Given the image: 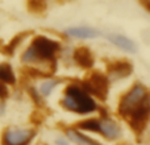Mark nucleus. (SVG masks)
<instances>
[{
	"instance_id": "f257e3e1",
	"label": "nucleus",
	"mask_w": 150,
	"mask_h": 145,
	"mask_svg": "<svg viewBox=\"0 0 150 145\" xmlns=\"http://www.w3.org/2000/svg\"><path fill=\"white\" fill-rule=\"evenodd\" d=\"M61 50L62 44L58 40L46 34H37L21 53L20 60L23 65L30 69L33 75H40L41 78L49 77L44 69H49L55 65Z\"/></svg>"
},
{
	"instance_id": "f03ea898",
	"label": "nucleus",
	"mask_w": 150,
	"mask_h": 145,
	"mask_svg": "<svg viewBox=\"0 0 150 145\" xmlns=\"http://www.w3.org/2000/svg\"><path fill=\"white\" fill-rule=\"evenodd\" d=\"M59 104L65 111L79 116H90L100 112L98 99L86 91L80 82H69L65 86Z\"/></svg>"
},
{
	"instance_id": "7ed1b4c3",
	"label": "nucleus",
	"mask_w": 150,
	"mask_h": 145,
	"mask_svg": "<svg viewBox=\"0 0 150 145\" xmlns=\"http://www.w3.org/2000/svg\"><path fill=\"white\" fill-rule=\"evenodd\" d=\"M150 91L145 85L137 82L130 86L129 90H127L121 95L117 104V114L121 119L127 120L136 109L142 107L149 102Z\"/></svg>"
},
{
	"instance_id": "20e7f679",
	"label": "nucleus",
	"mask_w": 150,
	"mask_h": 145,
	"mask_svg": "<svg viewBox=\"0 0 150 145\" xmlns=\"http://www.w3.org/2000/svg\"><path fill=\"white\" fill-rule=\"evenodd\" d=\"M37 131L28 125H8L1 133V145H30Z\"/></svg>"
},
{
	"instance_id": "39448f33",
	"label": "nucleus",
	"mask_w": 150,
	"mask_h": 145,
	"mask_svg": "<svg viewBox=\"0 0 150 145\" xmlns=\"http://www.w3.org/2000/svg\"><path fill=\"white\" fill-rule=\"evenodd\" d=\"M80 83L84 87V90L88 91L93 98H96L98 100H104L108 95L111 80H109L108 75L104 74V72L91 71L88 77Z\"/></svg>"
},
{
	"instance_id": "423d86ee",
	"label": "nucleus",
	"mask_w": 150,
	"mask_h": 145,
	"mask_svg": "<svg viewBox=\"0 0 150 145\" xmlns=\"http://www.w3.org/2000/svg\"><path fill=\"white\" fill-rule=\"evenodd\" d=\"M99 129L98 135L107 141H117L122 136V128L116 119L111 117L105 112H99L98 116Z\"/></svg>"
},
{
	"instance_id": "0eeeda50",
	"label": "nucleus",
	"mask_w": 150,
	"mask_h": 145,
	"mask_svg": "<svg viewBox=\"0 0 150 145\" xmlns=\"http://www.w3.org/2000/svg\"><path fill=\"white\" fill-rule=\"evenodd\" d=\"M67 38L78 40V41H87V40H95L101 36V32L99 29L90 25H73L63 31Z\"/></svg>"
},
{
	"instance_id": "6e6552de",
	"label": "nucleus",
	"mask_w": 150,
	"mask_h": 145,
	"mask_svg": "<svg viewBox=\"0 0 150 145\" xmlns=\"http://www.w3.org/2000/svg\"><path fill=\"white\" fill-rule=\"evenodd\" d=\"M105 38L111 42L113 46H116L119 50L128 54H134L138 52V46L130 37L125 36L122 33H117V32H111V33L105 34Z\"/></svg>"
},
{
	"instance_id": "1a4fd4ad",
	"label": "nucleus",
	"mask_w": 150,
	"mask_h": 145,
	"mask_svg": "<svg viewBox=\"0 0 150 145\" xmlns=\"http://www.w3.org/2000/svg\"><path fill=\"white\" fill-rule=\"evenodd\" d=\"M133 71V65L127 60H119L113 61L112 63L108 65L105 74L108 75L109 80H120L124 78L129 77Z\"/></svg>"
},
{
	"instance_id": "9d476101",
	"label": "nucleus",
	"mask_w": 150,
	"mask_h": 145,
	"mask_svg": "<svg viewBox=\"0 0 150 145\" xmlns=\"http://www.w3.org/2000/svg\"><path fill=\"white\" fill-rule=\"evenodd\" d=\"M73 61L74 63L80 69L84 70H90L95 65V55L91 52L90 48L87 46H78L73 50Z\"/></svg>"
},
{
	"instance_id": "9b49d317",
	"label": "nucleus",
	"mask_w": 150,
	"mask_h": 145,
	"mask_svg": "<svg viewBox=\"0 0 150 145\" xmlns=\"http://www.w3.org/2000/svg\"><path fill=\"white\" fill-rule=\"evenodd\" d=\"M63 135L67 137V140L70 143L75 145H103L100 141H98L96 139L91 137L88 133H84L82 131H79L76 127H67L65 128V133Z\"/></svg>"
},
{
	"instance_id": "f8f14e48",
	"label": "nucleus",
	"mask_w": 150,
	"mask_h": 145,
	"mask_svg": "<svg viewBox=\"0 0 150 145\" xmlns=\"http://www.w3.org/2000/svg\"><path fill=\"white\" fill-rule=\"evenodd\" d=\"M61 85V79L59 78H55V77H44L37 86H34L38 92V95L41 96L42 100H45L46 98H49L53 92L55 91V88Z\"/></svg>"
},
{
	"instance_id": "ddd939ff",
	"label": "nucleus",
	"mask_w": 150,
	"mask_h": 145,
	"mask_svg": "<svg viewBox=\"0 0 150 145\" xmlns=\"http://www.w3.org/2000/svg\"><path fill=\"white\" fill-rule=\"evenodd\" d=\"M0 82L7 86H15L17 83V77H16V72L11 63H0Z\"/></svg>"
},
{
	"instance_id": "4468645a",
	"label": "nucleus",
	"mask_w": 150,
	"mask_h": 145,
	"mask_svg": "<svg viewBox=\"0 0 150 145\" xmlns=\"http://www.w3.org/2000/svg\"><path fill=\"white\" fill-rule=\"evenodd\" d=\"M75 127L84 133H96V135H98V129H99L98 116L87 117V119L80 120V122H78L76 124H75Z\"/></svg>"
},
{
	"instance_id": "2eb2a0df",
	"label": "nucleus",
	"mask_w": 150,
	"mask_h": 145,
	"mask_svg": "<svg viewBox=\"0 0 150 145\" xmlns=\"http://www.w3.org/2000/svg\"><path fill=\"white\" fill-rule=\"evenodd\" d=\"M9 95V88H8L7 85L0 82V100H5Z\"/></svg>"
},
{
	"instance_id": "dca6fc26",
	"label": "nucleus",
	"mask_w": 150,
	"mask_h": 145,
	"mask_svg": "<svg viewBox=\"0 0 150 145\" xmlns=\"http://www.w3.org/2000/svg\"><path fill=\"white\" fill-rule=\"evenodd\" d=\"M54 143H55V145H70L71 144L70 141L67 140V137H66L65 135H63V136H58V137L55 139Z\"/></svg>"
},
{
	"instance_id": "f3484780",
	"label": "nucleus",
	"mask_w": 150,
	"mask_h": 145,
	"mask_svg": "<svg viewBox=\"0 0 150 145\" xmlns=\"http://www.w3.org/2000/svg\"><path fill=\"white\" fill-rule=\"evenodd\" d=\"M7 112V104H5V100H0V116Z\"/></svg>"
},
{
	"instance_id": "a211bd4d",
	"label": "nucleus",
	"mask_w": 150,
	"mask_h": 145,
	"mask_svg": "<svg viewBox=\"0 0 150 145\" xmlns=\"http://www.w3.org/2000/svg\"><path fill=\"white\" fill-rule=\"evenodd\" d=\"M140 3H141V5L150 13V0H140Z\"/></svg>"
},
{
	"instance_id": "6ab92c4d",
	"label": "nucleus",
	"mask_w": 150,
	"mask_h": 145,
	"mask_svg": "<svg viewBox=\"0 0 150 145\" xmlns=\"http://www.w3.org/2000/svg\"><path fill=\"white\" fill-rule=\"evenodd\" d=\"M149 104H150V96H149Z\"/></svg>"
},
{
	"instance_id": "aec40b11",
	"label": "nucleus",
	"mask_w": 150,
	"mask_h": 145,
	"mask_svg": "<svg viewBox=\"0 0 150 145\" xmlns=\"http://www.w3.org/2000/svg\"><path fill=\"white\" fill-rule=\"evenodd\" d=\"M44 145H46V144H44Z\"/></svg>"
}]
</instances>
